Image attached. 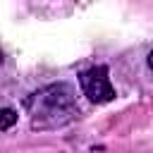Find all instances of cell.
Here are the masks:
<instances>
[{
  "instance_id": "cell-1",
  "label": "cell",
  "mask_w": 153,
  "mask_h": 153,
  "mask_svg": "<svg viewBox=\"0 0 153 153\" xmlns=\"http://www.w3.org/2000/svg\"><path fill=\"white\" fill-rule=\"evenodd\" d=\"M26 112L33 129H55L79 115L76 96L69 84H50L26 98Z\"/></svg>"
},
{
  "instance_id": "cell-2",
  "label": "cell",
  "mask_w": 153,
  "mask_h": 153,
  "mask_svg": "<svg viewBox=\"0 0 153 153\" xmlns=\"http://www.w3.org/2000/svg\"><path fill=\"white\" fill-rule=\"evenodd\" d=\"M79 86H81L84 96H86L88 100H93V103H110V100L115 98V88H112V84H110L108 67H103V65L81 72Z\"/></svg>"
},
{
  "instance_id": "cell-3",
  "label": "cell",
  "mask_w": 153,
  "mask_h": 153,
  "mask_svg": "<svg viewBox=\"0 0 153 153\" xmlns=\"http://www.w3.org/2000/svg\"><path fill=\"white\" fill-rule=\"evenodd\" d=\"M14 120H17V112H14L12 108H5V110H2V131H7V129L14 124Z\"/></svg>"
},
{
  "instance_id": "cell-4",
  "label": "cell",
  "mask_w": 153,
  "mask_h": 153,
  "mask_svg": "<svg viewBox=\"0 0 153 153\" xmlns=\"http://www.w3.org/2000/svg\"><path fill=\"white\" fill-rule=\"evenodd\" d=\"M148 67H151V69H153V50H151V53H148Z\"/></svg>"
}]
</instances>
